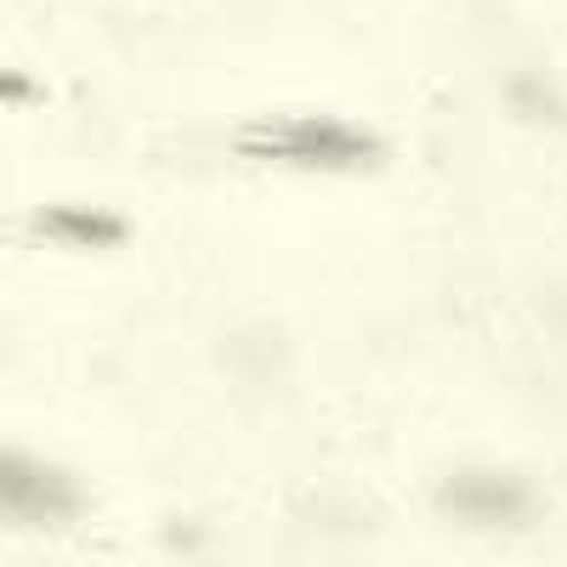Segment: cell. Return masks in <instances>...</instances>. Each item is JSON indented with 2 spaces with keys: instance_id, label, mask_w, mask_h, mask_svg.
Listing matches in <instances>:
<instances>
[{
  "instance_id": "277c9868",
  "label": "cell",
  "mask_w": 567,
  "mask_h": 567,
  "mask_svg": "<svg viewBox=\"0 0 567 567\" xmlns=\"http://www.w3.org/2000/svg\"><path fill=\"white\" fill-rule=\"evenodd\" d=\"M40 227L52 239H69V245H114L120 239V221L114 216H91V210H40Z\"/></svg>"
},
{
  "instance_id": "3957f363",
  "label": "cell",
  "mask_w": 567,
  "mask_h": 567,
  "mask_svg": "<svg viewBox=\"0 0 567 567\" xmlns=\"http://www.w3.org/2000/svg\"><path fill=\"white\" fill-rule=\"evenodd\" d=\"M7 505L23 511V516H63L74 505V494H69V483L58 477V471L12 454L7 460Z\"/></svg>"
},
{
  "instance_id": "6da1fadb",
  "label": "cell",
  "mask_w": 567,
  "mask_h": 567,
  "mask_svg": "<svg viewBox=\"0 0 567 567\" xmlns=\"http://www.w3.org/2000/svg\"><path fill=\"white\" fill-rule=\"evenodd\" d=\"M239 154L272 159V165H301V171H369L381 159V142L341 120H278L239 136Z\"/></svg>"
},
{
  "instance_id": "7a4b0ae2",
  "label": "cell",
  "mask_w": 567,
  "mask_h": 567,
  "mask_svg": "<svg viewBox=\"0 0 567 567\" xmlns=\"http://www.w3.org/2000/svg\"><path fill=\"white\" fill-rule=\"evenodd\" d=\"M528 483L505 477V471H454L443 483V505L471 528H516L528 516Z\"/></svg>"
}]
</instances>
